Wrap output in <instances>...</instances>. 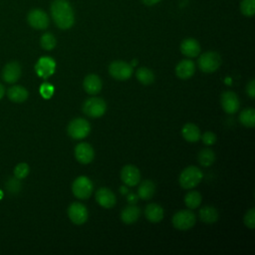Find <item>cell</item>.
Listing matches in <instances>:
<instances>
[{
  "label": "cell",
  "instance_id": "37",
  "mask_svg": "<svg viewBox=\"0 0 255 255\" xmlns=\"http://www.w3.org/2000/svg\"><path fill=\"white\" fill-rule=\"evenodd\" d=\"M246 92H247L248 96H249L251 99H254V98H255V82H254V80H251V81L247 84Z\"/></svg>",
  "mask_w": 255,
  "mask_h": 255
},
{
  "label": "cell",
  "instance_id": "5",
  "mask_svg": "<svg viewBox=\"0 0 255 255\" xmlns=\"http://www.w3.org/2000/svg\"><path fill=\"white\" fill-rule=\"evenodd\" d=\"M94 190V184L92 180L85 176L81 175L77 177L72 183V192L79 199L89 198Z\"/></svg>",
  "mask_w": 255,
  "mask_h": 255
},
{
  "label": "cell",
  "instance_id": "30",
  "mask_svg": "<svg viewBox=\"0 0 255 255\" xmlns=\"http://www.w3.org/2000/svg\"><path fill=\"white\" fill-rule=\"evenodd\" d=\"M40 44L42 46L43 49L50 51L53 50L57 44L56 38L54 37L53 34L51 33H45L44 35H42L41 39H40Z\"/></svg>",
  "mask_w": 255,
  "mask_h": 255
},
{
  "label": "cell",
  "instance_id": "22",
  "mask_svg": "<svg viewBox=\"0 0 255 255\" xmlns=\"http://www.w3.org/2000/svg\"><path fill=\"white\" fill-rule=\"evenodd\" d=\"M181 135H182L183 139L189 143H196L197 141H199V139L201 137L199 128L192 123L185 124L182 127Z\"/></svg>",
  "mask_w": 255,
  "mask_h": 255
},
{
  "label": "cell",
  "instance_id": "28",
  "mask_svg": "<svg viewBox=\"0 0 255 255\" xmlns=\"http://www.w3.org/2000/svg\"><path fill=\"white\" fill-rule=\"evenodd\" d=\"M201 200H202L201 194L196 190L188 191L184 196V203L186 207H188L189 209L197 208L200 205Z\"/></svg>",
  "mask_w": 255,
  "mask_h": 255
},
{
  "label": "cell",
  "instance_id": "9",
  "mask_svg": "<svg viewBox=\"0 0 255 255\" xmlns=\"http://www.w3.org/2000/svg\"><path fill=\"white\" fill-rule=\"evenodd\" d=\"M68 216L74 224L82 225L88 220L89 212L83 203L73 202L68 207Z\"/></svg>",
  "mask_w": 255,
  "mask_h": 255
},
{
  "label": "cell",
  "instance_id": "6",
  "mask_svg": "<svg viewBox=\"0 0 255 255\" xmlns=\"http://www.w3.org/2000/svg\"><path fill=\"white\" fill-rule=\"evenodd\" d=\"M68 135L74 140L85 139L91 132L90 123L82 118L74 119L70 122L67 128Z\"/></svg>",
  "mask_w": 255,
  "mask_h": 255
},
{
  "label": "cell",
  "instance_id": "15",
  "mask_svg": "<svg viewBox=\"0 0 255 255\" xmlns=\"http://www.w3.org/2000/svg\"><path fill=\"white\" fill-rule=\"evenodd\" d=\"M96 201L104 208H113L117 203L115 193L107 187H101L96 192Z\"/></svg>",
  "mask_w": 255,
  "mask_h": 255
},
{
  "label": "cell",
  "instance_id": "20",
  "mask_svg": "<svg viewBox=\"0 0 255 255\" xmlns=\"http://www.w3.org/2000/svg\"><path fill=\"white\" fill-rule=\"evenodd\" d=\"M141 209L135 204H130L126 206L121 212V219L126 224L135 223L141 216Z\"/></svg>",
  "mask_w": 255,
  "mask_h": 255
},
{
  "label": "cell",
  "instance_id": "1",
  "mask_svg": "<svg viewBox=\"0 0 255 255\" xmlns=\"http://www.w3.org/2000/svg\"><path fill=\"white\" fill-rule=\"evenodd\" d=\"M51 14L60 29L66 30L74 25V10L67 0H54L51 4Z\"/></svg>",
  "mask_w": 255,
  "mask_h": 255
},
{
  "label": "cell",
  "instance_id": "42",
  "mask_svg": "<svg viewBox=\"0 0 255 255\" xmlns=\"http://www.w3.org/2000/svg\"><path fill=\"white\" fill-rule=\"evenodd\" d=\"M137 63H138V61H133V63H132V66H136V65H137Z\"/></svg>",
  "mask_w": 255,
  "mask_h": 255
},
{
  "label": "cell",
  "instance_id": "40",
  "mask_svg": "<svg viewBox=\"0 0 255 255\" xmlns=\"http://www.w3.org/2000/svg\"><path fill=\"white\" fill-rule=\"evenodd\" d=\"M4 96V87L0 84V100Z\"/></svg>",
  "mask_w": 255,
  "mask_h": 255
},
{
  "label": "cell",
  "instance_id": "10",
  "mask_svg": "<svg viewBox=\"0 0 255 255\" xmlns=\"http://www.w3.org/2000/svg\"><path fill=\"white\" fill-rule=\"evenodd\" d=\"M221 107L227 114H235L240 107L237 95L232 91H225L221 94L220 98Z\"/></svg>",
  "mask_w": 255,
  "mask_h": 255
},
{
  "label": "cell",
  "instance_id": "29",
  "mask_svg": "<svg viewBox=\"0 0 255 255\" xmlns=\"http://www.w3.org/2000/svg\"><path fill=\"white\" fill-rule=\"evenodd\" d=\"M197 159L200 166L204 168H208L212 166L213 163L215 162V154L210 149H204L201 152H199Z\"/></svg>",
  "mask_w": 255,
  "mask_h": 255
},
{
  "label": "cell",
  "instance_id": "36",
  "mask_svg": "<svg viewBox=\"0 0 255 255\" xmlns=\"http://www.w3.org/2000/svg\"><path fill=\"white\" fill-rule=\"evenodd\" d=\"M200 138H201L203 144L206 146H212L216 142V136L212 132H205Z\"/></svg>",
  "mask_w": 255,
  "mask_h": 255
},
{
  "label": "cell",
  "instance_id": "12",
  "mask_svg": "<svg viewBox=\"0 0 255 255\" xmlns=\"http://www.w3.org/2000/svg\"><path fill=\"white\" fill-rule=\"evenodd\" d=\"M75 158L83 165H88L93 162L95 158V152L93 147L88 143H80L75 148Z\"/></svg>",
  "mask_w": 255,
  "mask_h": 255
},
{
  "label": "cell",
  "instance_id": "14",
  "mask_svg": "<svg viewBox=\"0 0 255 255\" xmlns=\"http://www.w3.org/2000/svg\"><path fill=\"white\" fill-rule=\"evenodd\" d=\"M27 19L29 24L35 29L43 30V29H46L49 25L48 15L41 9L31 10L28 14Z\"/></svg>",
  "mask_w": 255,
  "mask_h": 255
},
{
  "label": "cell",
  "instance_id": "32",
  "mask_svg": "<svg viewBox=\"0 0 255 255\" xmlns=\"http://www.w3.org/2000/svg\"><path fill=\"white\" fill-rule=\"evenodd\" d=\"M28 173H29V167L27 164H24V163L17 165L14 170V175L19 179L25 178L28 175Z\"/></svg>",
  "mask_w": 255,
  "mask_h": 255
},
{
  "label": "cell",
  "instance_id": "8",
  "mask_svg": "<svg viewBox=\"0 0 255 255\" xmlns=\"http://www.w3.org/2000/svg\"><path fill=\"white\" fill-rule=\"evenodd\" d=\"M133 66L125 61H114L109 66L110 75L118 81H126L133 75Z\"/></svg>",
  "mask_w": 255,
  "mask_h": 255
},
{
  "label": "cell",
  "instance_id": "38",
  "mask_svg": "<svg viewBox=\"0 0 255 255\" xmlns=\"http://www.w3.org/2000/svg\"><path fill=\"white\" fill-rule=\"evenodd\" d=\"M128 201L130 204H136V202L138 201V195H136L135 193L131 192L128 194Z\"/></svg>",
  "mask_w": 255,
  "mask_h": 255
},
{
  "label": "cell",
  "instance_id": "13",
  "mask_svg": "<svg viewBox=\"0 0 255 255\" xmlns=\"http://www.w3.org/2000/svg\"><path fill=\"white\" fill-rule=\"evenodd\" d=\"M56 69V63L55 61L50 57H42L38 60L35 70L39 77L43 79H47L50 76H52Z\"/></svg>",
  "mask_w": 255,
  "mask_h": 255
},
{
  "label": "cell",
  "instance_id": "34",
  "mask_svg": "<svg viewBox=\"0 0 255 255\" xmlns=\"http://www.w3.org/2000/svg\"><path fill=\"white\" fill-rule=\"evenodd\" d=\"M244 224L250 229H253L255 227V209L254 208H250L245 213Z\"/></svg>",
  "mask_w": 255,
  "mask_h": 255
},
{
  "label": "cell",
  "instance_id": "17",
  "mask_svg": "<svg viewBox=\"0 0 255 255\" xmlns=\"http://www.w3.org/2000/svg\"><path fill=\"white\" fill-rule=\"evenodd\" d=\"M195 72V65L191 60L185 59L180 61L175 67V74L182 80H187L193 76Z\"/></svg>",
  "mask_w": 255,
  "mask_h": 255
},
{
  "label": "cell",
  "instance_id": "41",
  "mask_svg": "<svg viewBox=\"0 0 255 255\" xmlns=\"http://www.w3.org/2000/svg\"><path fill=\"white\" fill-rule=\"evenodd\" d=\"M121 190H123L122 193H126V192H127V188H126L125 186H122V187H121Z\"/></svg>",
  "mask_w": 255,
  "mask_h": 255
},
{
  "label": "cell",
  "instance_id": "24",
  "mask_svg": "<svg viewBox=\"0 0 255 255\" xmlns=\"http://www.w3.org/2000/svg\"><path fill=\"white\" fill-rule=\"evenodd\" d=\"M218 217H219L218 211L213 206L206 205L199 209V218L204 223H207V224L215 223L218 220Z\"/></svg>",
  "mask_w": 255,
  "mask_h": 255
},
{
  "label": "cell",
  "instance_id": "23",
  "mask_svg": "<svg viewBox=\"0 0 255 255\" xmlns=\"http://www.w3.org/2000/svg\"><path fill=\"white\" fill-rule=\"evenodd\" d=\"M156 184L150 180L146 179L141 182L138 188V196L144 200H150L156 193Z\"/></svg>",
  "mask_w": 255,
  "mask_h": 255
},
{
  "label": "cell",
  "instance_id": "21",
  "mask_svg": "<svg viewBox=\"0 0 255 255\" xmlns=\"http://www.w3.org/2000/svg\"><path fill=\"white\" fill-rule=\"evenodd\" d=\"M165 215L163 207L158 203H150L145 209V216L152 223H158L163 220Z\"/></svg>",
  "mask_w": 255,
  "mask_h": 255
},
{
  "label": "cell",
  "instance_id": "16",
  "mask_svg": "<svg viewBox=\"0 0 255 255\" xmlns=\"http://www.w3.org/2000/svg\"><path fill=\"white\" fill-rule=\"evenodd\" d=\"M83 87L86 93L89 95H97L101 92L103 83L101 78L96 74H90L85 77L83 82Z\"/></svg>",
  "mask_w": 255,
  "mask_h": 255
},
{
  "label": "cell",
  "instance_id": "26",
  "mask_svg": "<svg viewBox=\"0 0 255 255\" xmlns=\"http://www.w3.org/2000/svg\"><path fill=\"white\" fill-rule=\"evenodd\" d=\"M136 77L138 81L143 85H151L155 82L156 79L154 72L146 67L139 68L136 72Z\"/></svg>",
  "mask_w": 255,
  "mask_h": 255
},
{
  "label": "cell",
  "instance_id": "33",
  "mask_svg": "<svg viewBox=\"0 0 255 255\" xmlns=\"http://www.w3.org/2000/svg\"><path fill=\"white\" fill-rule=\"evenodd\" d=\"M6 188L10 193H13V194L18 193L21 189V183L19 181V178L17 177L10 178L6 183Z\"/></svg>",
  "mask_w": 255,
  "mask_h": 255
},
{
  "label": "cell",
  "instance_id": "25",
  "mask_svg": "<svg viewBox=\"0 0 255 255\" xmlns=\"http://www.w3.org/2000/svg\"><path fill=\"white\" fill-rule=\"evenodd\" d=\"M28 91L22 86H14L8 90V97L15 103H22L28 98Z\"/></svg>",
  "mask_w": 255,
  "mask_h": 255
},
{
  "label": "cell",
  "instance_id": "35",
  "mask_svg": "<svg viewBox=\"0 0 255 255\" xmlns=\"http://www.w3.org/2000/svg\"><path fill=\"white\" fill-rule=\"evenodd\" d=\"M54 93V89L53 86L48 84V83H44L42 84L41 88H40V94L44 99H50L52 97Z\"/></svg>",
  "mask_w": 255,
  "mask_h": 255
},
{
  "label": "cell",
  "instance_id": "27",
  "mask_svg": "<svg viewBox=\"0 0 255 255\" xmlns=\"http://www.w3.org/2000/svg\"><path fill=\"white\" fill-rule=\"evenodd\" d=\"M239 121L244 127L253 128L255 125V110L253 108L243 110L239 115Z\"/></svg>",
  "mask_w": 255,
  "mask_h": 255
},
{
  "label": "cell",
  "instance_id": "19",
  "mask_svg": "<svg viewBox=\"0 0 255 255\" xmlns=\"http://www.w3.org/2000/svg\"><path fill=\"white\" fill-rule=\"evenodd\" d=\"M21 76V67L17 62L7 64L3 70L2 77L7 83H15Z\"/></svg>",
  "mask_w": 255,
  "mask_h": 255
},
{
  "label": "cell",
  "instance_id": "39",
  "mask_svg": "<svg viewBox=\"0 0 255 255\" xmlns=\"http://www.w3.org/2000/svg\"><path fill=\"white\" fill-rule=\"evenodd\" d=\"M161 1V0H143V2L147 5H155L157 3H159Z\"/></svg>",
  "mask_w": 255,
  "mask_h": 255
},
{
  "label": "cell",
  "instance_id": "2",
  "mask_svg": "<svg viewBox=\"0 0 255 255\" xmlns=\"http://www.w3.org/2000/svg\"><path fill=\"white\" fill-rule=\"evenodd\" d=\"M202 177H203L202 171L198 168L194 166H190L185 168L181 171L178 180L182 188L191 189L200 183V181L202 180Z\"/></svg>",
  "mask_w": 255,
  "mask_h": 255
},
{
  "label": "cell",
  "instance_id": "11",
  "mask_svg": "<svg viewBox=\"0 0 255 255\" xmlns=\"http://www.w3.org/2000/svg\"><path fill=\"white\" fill-rule=\"evenodd\" d=\"M121 179L127 186H135L141 180V172L136 166L127 165L121 170Z\"/></svg>",
  "mask_w": 255,
  "mask_h": 255
},
{
  "label": "cell",
  "instance_id": "7",
  "mask_svg": "<svg viewBox=\"0 0 255 255\" xmlns=\"http://www.w3.org/2000/svg\"><path fill=\"white\" fill-rule=\"evenodd\" d=\"M196 222L195 214L189 209L177 211L172 217V225L178 230H188Z\"/></svg>",
  "mask_w": 255,
  "mask_h": 255
},
{
  "label": "cell",
  "instance_id": "18",
  "mask_svg": "<svg viewBox=\"0 0 255 255\" xmlns=\"http://www.w3.org/2000/svg\"><path fill=\"white\" fill-rule=\"evenodd\" d=\"M180 51L184 56L188 58H194L197 57L200 53V45L195 39L187 38L181 42Z\"/></svg>",
  "mask_w": 255,
  "mask_h": 255
},
{
  "label": "cell",
  "instance_id": "31",
  "mask_svg": "<svg viewBox=\"0 0 255 255\" xmlns=\"http://www.w3.org/2000/svg\"><path fill=\"white\" fill-rule=\"evenodd\" d=\"M240 10L243 15L250 17L255 13V0H242Z\"/></svg>",
  "mask_w": 255,
  "mask_h": 255
},
{
  "label": "cell",
  "instance_id": "4",
  "mask_svg": "<svg viewBox=\"0 0 255 255\" xmlns=\"http://www.w3.org/2000/svg\"><path fill=\"white\" fill-rule=\"evenodd\" d=\"M221 65V57L217 52L209 51L205 52L199 56L198 67L206 74H211L215 72Z\"/></svg>",
  "mask_w": 255,
  "mask_h": 255
},
{
  "label": "cell",
  "instance_id": "3",
  "mask_svg": "<svg viewBox=\"0 0 255 255\" xmlns=\"http://www.w3.org/2000/svg\"><path fill=\"white\" fill-rule=\"evenodd\" d=\"M107 110L106 102L99 97H91L87 99L82 107L83 113L90 118H100Z\"/></svg>",
  "mask_w": 255,
  "mask_h": 255
}]
</instances>
